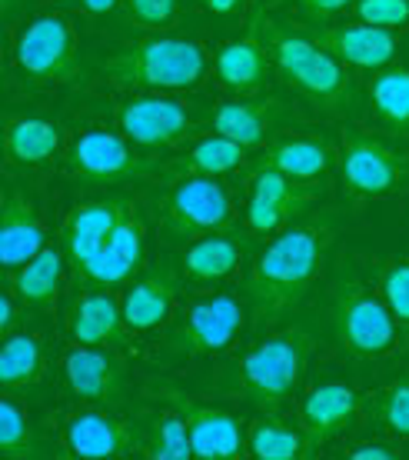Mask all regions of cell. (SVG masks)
Segmentation results:
<instances>
[{
    "instance_id": "d4e9b609",
    "label": "cell",
    "mask_w": 409,
    "mask_h": 460,
    "mask_svg": "<svg viewBox=\"0 0 409 460\" xmlns=\"http://www.w3.org/2000/svg\"><path fill=\"white\" fill-rule=\"evenodd\" d=\"M173 297H177V277L170 270H160V274L136 280L124 297L126 327L130 331H150V327H157L170 314Z\"/></svg>"
},
{
    "instance_id": "3957f363",
    "label": "cell",
    "mask_w": 409,
    "mask_h": 460,
    "mask_svg": "<svg viewBox=\"0 0 409 460\" xmlns=\"http://www.w3.org/2000/svg\"><path fill=\"white\" fill-rule=\"evenodd\" d=\"M103 74L120 87L147 91H190L204 81L206 54L196 40L180 37H150L117 47L103 60Z\"/></svg>"
},
{
    "instance_id": "8fae6325",
    "label": "cell",
    "mask_w": 409,
    "mask_h": 460,
    "mask_svg": "<svg viewBox=\"0 0 409 460\" xmlns=\"http://www.w3.org/2000/svg\"><path fill=\"white\" fill-rule=\"evenodd\" d=\"M160 394L170 401V407H177L187 420L190 430V444H194V457L204 460H230L239 457L243 450V427L233 414L220 411V407H206V403L190 401L177 387H160Z\"/></svg>"
},
{
    "instance_id": "8992f818",
    "label": "cell",
    "mask_w": 409,
    "mask_h": 460,
    "mask_svg": "<svg viewBox=\"0 0 409 460\" xmlns=\"http://www.w3.org/2000/svg\"><path fill=\"white\" fill-rule=\"evenodd\" d=\"M17 64L27 77L47 84H67L80 77L77 37L64 17H34L17 37Z\"/></svg>"
},
{
    "instance_id": "e575fe53",
    "label": "cell",
    "mask_w": 409,
    "mask_h": 460,
    "mask_svg": "<svg viewBox=\"0 0 409 460\" xmlns=\"http://www.w3.org/2000/svg\"><path fill=\"white\" fill-rule=\"evenodd\" d=\"M376 417L396 438H409V377L389 384L387 391L376 397Z\"/></svg>"
},
{
    "instance_id": "484cf974",
    "label": "cell",
    "mask_w": 409,
    "mask_h": 460,
    "mask_svg": "<svg viewBox=\"0 0 409 460\" xmlns=\"http://www.w3.org/2000/svg\"><path fill=\"white\" fill-rule=\"evenodd\" d=\"M60 270H64L60 253L44 247L23 267L11 270V290L23 304H30V307H54L60 290Z\"/></svg>"
},
{
    "instance_id": "5bb4252c",
    "label": "cell",
    "mask_w": 409,
    "mask_h": 460,
    "mask_svg": "<svg viewBox=\"0 0 409 460\" xmlns=\"http://www.w3.org/2000/svg\"><path fill=\"white\" fill-rule=\"evenodd\" d=\"M144 241H147V230H144V220L134 208L120 220V227L110 234V241L103 243V251L91 257L83 267H77V277H83L87 284H97V288H114L140 267Z\"/></svg>"
},
{
    "instance_id": "7bdbcfd3",
    "label": "cell",
    "mask_w": 409,
    "mask_h": 460,
    "mask_svg": "<svg viewBox=\"0 0 409 460\" xmlns=\"http://www.w3.org/2000/svg\"><path fill=\"white\" fill-rule=\"evenodd\" d=\"M83 4V11L93 13V17H107V13H114L120 7V0H80Z\"/></svg>"
},
{
    "instance_id": "cb8c5ba5",
    "label": "cell",
    "mask_w": 409,
    "mask_h": 460,
    "mask_svg": "<svg viewBox=\"0 0 409 460\" xmlns=\"http://www.w3.org/2000/svg\"><path fill=\"white\" fill-rule=\"evenodd\" d=\"M124 307L107 294H83L70 311V334L77 344H114L124 337Z\"/></svg>"
},
{
    "instance_id": "ee69618b",
    "label": "cell",
    "mask_w": 409,
    "mask_h": 460,
    "mask_svg": "<svg viewBox=\"0 0 409 460\" xmlns=\"http://www.w3.org/2000/svg\"><path fill=\"white\" fill-rule=\"evenodd\" d=\"M21 4H23V0H0V13H4V17H13Z\"/></svg>"
},
{
    "instance_id": "ffe728a7",
    "label": "cell",
    "mask_w": 409,
    "mask_h": 460,
    "mask_svg": "<svg viewBox=\"0 0 409 460\" xmlns=\"http://www.w3.org/2000/svg\"><path fill=\"white\" fill-rule=\"evenodd\" d=\"M134 444V430L100 411H87V414L70 417L67 424V447L74 457L83 460H107L124 457Z\"/></svg>"
},
{
    "instance_id": "277c9868",
    "label": "cell",
    "mask_w": 409,
    "mask_h": 460,
    "mask_svg": "<svg viewBox=\"0 0 409 460\" xmlns=\"http://www.w3.org/2000/svg\"><path fill=\"white\" fill-rule=\"evenodd\" d=\"M309 350H313V337L300 327L263 341L260 347H253L250 354L239 360V387L260 411L276 414L300 387Z\"/></svg>"
},
{
    "instance_id": "f546056e",
    "label": "cell",
    "mask_w": 409,
    "mask_h": 460,
    "mask_svg": "<svg viewBox=\"0 0 409 460\" xmlns=\"http://www.w3.org/2000/svg\"><path fill=\"white\" fill-rule=\"evenodd\" d=\"M44 374V347L34 334H7L4 350H0V384L13 391V387H27L37 384Z\"/></svg>"
},
{
    "instance_id": "836d02e7",
    "label": "cell",
    "mask_w": 409,
    "mask_h": 460,
    "mask_svg": "<svg viewBox=\"0 0 409 460\" xmlns=\"http://www.w3.org/2000/svg\"><path fill=\"white\" fill-rule=\"evenodd\" d=\"M379 290H383V300L393 311L403 327H409V257H396L383 267L379 274Z\"/></svg>"
},
{
    "instance_id": "b9f144b4",
    "label": "cell",
    "mask_w": 409,
    "mask_h": 460,
    "mask_svg": "<svg viewBox=\"0 0 409 460\" xmlns=\"http://www.w3.org/2000/svg\"><path fill=\"white\" fill-rule=\"evenodd\" d=\"M200 4H204L210 13H220V17H227V13L243 11V4H247V0H200Z\"/></svg>"
},
{
    "instance_id": "9a60e30c",
    "label": "cell",
    "mask_w": 409,
    "mask_h": 460,
    "mask_svg": "<svg viewBox=\"0 0 409 460\" xmlns=\"http://www.w3.org/2000/svg\"><path fill=\"white\" fill-rule=\"evenodd\" d=\"M309 37L326 54H333L340 64H350V67L379 70L396 58V40H393V34L383 31V27H370V23H356V27H346V23H340V27H319Z\"/></svg>"
},
{
    "instance_id": "83f0119b",
    "label": "cell",
    "mask_w": 409,
    "mask_h": 460,
    "mask_svg": "<svg viewBox=\"0 0 409 460\" xmlns=\"http://www.w3.org/2000/svg\"><path fill=\"white\" fill-rule=\"evenodd\" d=\"M243 161H247V147L243 144L223 137V134H213V137L194 144L183 157H177L173 161V173H180V177H194V173L216 177V173H230L243 167Z\"/></svg>"
},
{
    "instance_id": "4316f807",
    "label": "cell",
    "mask_w": 409,
    "mask_h": 460,
    "mask_svg": "<svg viewBox=\"0 0 409 460\" xmlns=\"http://www.w3.org/2000/svg\"><path fill=\"white\" fill-rule=\"evenodd\" d=\"M330 164H333L330 144L309 137L283 140V144L266 150V157H263V167H276V171H283L293 181H317V177H323V173L330 171Z\"/></svg>"
},
{
    "instance_id": "4dcf8cb0",
    "label": "cell",
    "mask_w": 409,
    "mask_h": 460,
    "mask_svg": "<svg viewBox=\"0 0 409 460\" xmlns=\"http://www.w3.org/2000/svg\"><path fill=\"white\" fill-rule=\"evenodd\" d=\"M250 450L253 457L260 460H300L307 457L309 444L303 438V430H293L286 427L283 420H257L250 427Z\"/></svg>"
},
{
    "instance_id": "7c38bea8",
    "label": "cell",
    "mask_w": 409,
    "mask_h": 460,
    "mask_svg": "<svg viewBox=\"0 0 409 460\" xmlns=\"http://www.w3.org/2000/svg\"><path fill=\"white\" fill-rule=\"evenodd\" d=\"M340 164L346 187L363 197H387L403 184V161L373 137H346Z\"/></svg>"
},
{
    "instance_id": "44dd1931",
    "label": "cell",
    "mask_w": 409,
    "mask_h": 460,
    "mask_svg": "<svg viewBox=\"0 0 409 460\" xmlns=\"http://www.w3.org/2000/svg\"><path fill=\"white\" fill-rule=\"evenodd\" d=\"M283 104L280 101H233V104L216 107L210 117V127L223 137L237 140L243 147H260L280 124Z\"/></svg>"
},
{
    "instance_id": "ac0fdd59",
    "label": "cell",
    "mask_w": 409,
    "mask_h": 460,
    "mask_svg": "<svg viewBox=\"0 0 409 460\" xmlns=\"http://www.w3.org/2000/svg\"><path fill=\"white\" fill-rule=\"evenodd\" d=\"M64 374H67L74 394L83 397V401H100V403L120 401V391H124V367H120V360L110 357L107 350H97V347H91V344L70 350L67 360H64Z\"/></svg>"
},
{
    "instance_id": "5b68a950",
    "label": "cell",
    "mask_w": 409,
    "mask_h": 460,
    "mask_svg": "<svg viewBox=\"0 0 409 460\" xmlns=\"http://www.w3.org/2000/svg\"><path fill=\"white\" fill-rule=\"evenodd\" d=\"M333 327L346 350L360 357L387 354L396 341V317L387 307V300H376L370 290L343 277L333 294Z\"/></svg>"
},
{
    "instance_id": "7a4b0ae2",
    "label": "cell",
    "mask_w": 409,
    "mask_h": 460,
    "mask_svg": "<svg viewBox=\"0 0 409 460\" xmlns=\"http://www.w3.org/2000/svg\"><path fill=\"white\" fill-rule=\"evenodd\" d=\"M263 40L270 47V58L283 74V81L300 97L317 104L326 114H343L352 107V81L343 70V64L333 54H326L313 37H300L290 31H280L276 23L260 17Z\"/></svg>"
},
{
    "instance_id": "f1b7e54d",
    "label": "cell",
    "mask_w": 409,
    "mask_h": 460,
    "mask_svg": "<svg viewBox=\"0 0 409 460\" xmlns=\"http://www.w3.org/2000/svg\"><path fill=\"white\" fill-rule=\"evenodd\" d=\"M370 101H373L376 117L389 130L409 134V70L393 67L376 74L370 84Z\"/></svg>"
},
{
    "instance_id": "4fadbf2b",
    "label": "cell",
    "mask_w": 409,
    "mask_h": 460,
    "mask_svg": "<svg viewBox=\"0 0 409 460\" xmlns=\"http://www.w3.org/2000/svg\"><path fill=\"white\" fill-rule=\"evenodd\" d=\"M134 210L130 200L124 197H107V200H91V204H80L70 214L67 227H64V247L70 253V264L74 270L83 267L91 257L103 251V243L110 241V234L120 227V220Z\"/></svg>"
},
{
    "instance_id": "7402d4cb",
    "label": "cell",
    "mask_w": 409,
    "mask_h": 460,
    "mask_svg": "<svg viewBox=\"0 0 409 460\" xmlns=\"http://www.w3.org/2000/svg\"><path fill=\"white\" fill-rule=\"evenodd\" d=\"M239 261H243V243L233 234L213 230V234H206V237H200V241L183 251L180 264L187 280H194V284H216V280L233 274Z\"/></svg>"
},
{
    "instance_id": "52a82bcc",
    "label": "cell",
    "mask_w": 409,
    "mask_h": 460,
    "mask_svg": "<svg viewBox=\"0 0 409 460\" xmlns=\"http://www.w3.org/2000/svg\"><path fill=\"white\" fill-rule=\"evenodd\" d=\"M70 171L80 181L91 184H124V181H140L160 171V164L147 154H136L124 137L110 130H87L74 140L70 147Z\"/></svg>"
},
{
    "instance_id": "d6a6232c",
    "label": "cell",
    "mask_w": 409,
    "mask_h": 460,
    "mask_svg": "<svg viewBox=\"0 0 409 460\" xmlns=\"http://www.w3.org/2000/svg\"><path fill=\"white\" fill-rule=\"evenodd\" d=\"M0 454L4 457H30L34 454V434H30L27 414L11 397L0 401Z\"/></svg>"
},
{
    "instance_id": "60d3db41",
    "label": "cell",
    "mask_w": 409,
    "mask_h": 460,
    "mask_svg": "<svg viewBox=\"0 0 409 460\" xmlns=\"http://www.w3.org/2000/svg\"><path fill=\"white\" fill-rule=\"evenodd\" d=\"M352 460H393V450L379 447V444H366V447L350 450Z\"/></svg>"
},
{
    "instance_id": "d590c367",
    "label": "cell",
    "mask_w": 409,
    "mask_h": 460,
    "mask_svg": "<svg viewBox=\"0 0 409 460\" xmlns=\"http://www.w3.org/2000/svg\"><path fill=\"white\" fill-rule=\"evenodd\" d=\"M356 13L370 27L393 31L409 23V0H356Z\"/></svg>"
},
{
    "instance_id": "8d00e7d4",
    "label": "cell",
    "mask_w": 409,
    "mask_h": 460,
    "mask_svg": "<svg viewBox=\"0 0 409 460\" xmlns=\"http://www.w3.org/2000/svg\"><path fill=\"white\" fill-rule=\"evenodd\" d=\"M300 214L293 204H276V200H263V197H250V210H247V224L257 234H270V230L283 227L286 220Z\"/></svg>"
},
{
    "instance_id": "f35d334b",
    "label": "cell",
    "mask_w": 409,
    "mask_h": 460,
    "mask_svg": "<svg viewBox=\"0 0 409 460\" xmlns=\"http://www.w3.org/2000/svg\"><path fill=\"white\" fill-rule=\"evenodd\" d=\"M296 4H300V11L307 13V17H313V21H326L333 13L346 11L352 0H296Z\"/></svg>"
},
{
    "instance_id": "e0dca14e",
    "label": "cell",
    "mask_w": 409,
    "mask_h": 460,
    "mask_svg": "<svg viewBox=\"0 0 409 460\" xmlns=\"http://www.w3.org/2000/svg\"><path fill=\"white\" fill-rule=\"evenodd\" d=\"M266 67H270V47L263 40L260 21L239 40L220 47L216 54V77L237 93H257L266 84Z\"/></svg>"
},
{
    "instance_id": "74e56055",
    "label": "cell",
    "mask_w": 409,
    "mask_h": 460,
    "mask_svg": "<svg viewBox=\"0 0 409 460\" xmlns=\"http://www.w3.org/2000/svg\"><path fill=\"white\" fill-rule=\"evenodd\" d=\"M126 7L136 27H173L177 21V0H126Z\"/></svg>"
},
{
    "instance_id": "6da1fadb",
    "label": "cell",
    "mask_w": 409,
    "mask_h": 460,
    "mask_svg": "<svg viewBox=\"0 0 409 460\" xmlns=\"http://www.w3.org/2000/svg\"><path fill=\"white\" fill-rule=\"evenodd\" d=\"M330 243L326 224H300L283 230L276 241L260 253L247 280V297L257 323H270L296 307L309 284L317 280L323 257Z\"/></svg>"
},
{
    "instance_id": "30bf717a",
    "label": "cell",
    "mask_w": 409,
    "mask_h": 460,
    "mask_svg": "<svg viewBox=\"0 0 409 460\" xmlns=\"http://www.w3.org/2000/svg\"><path fill=\"white\" fill-rule=\"evenodd\" d=\"M117 124L140 147H173L196 130V120L170 97H130L117 107Z\"/></svg>"
},
{
    "instance_id": "9c48e42d",
    "label": "cell",
    "mask_w": 409,
    "mask_h": 460,
    "mask_svg": "<svg viewBox=\"0 0 409 460\" xmlns=\"http://www.w3.org/2000/svg\"><path fill=\"white\" fill-rule=\"evenodd\" d=\"M239 331H243V307L237 297L220 294V297L200 300L183 314V321L170 334V354L200 357L227 350Z\"/></svg>"
},
{
    "instance_id": "d6986e66",
    "label": "cell",
    "mask_w": 409,
    "mask_h": 460,
    "mask_svg": "<svg viewBox=\"0 0 409 460\" xmlns=\"http://www.w3.org/2000/svg\"><path fill=\"white\" fill-rule=\"evenodd\" d=\"M40 251H44V227L34 214V204L21 190H7L0 210V264L17 270Z\"/></svg>"
},
{
    "instance_id": "2e32d148",
    "label": "cell",
    "mask_w": 409,
    "mask_h": 460,
    "mask_svg": "<svg viewBox=\"0 0 409 460\" xmlns=\"http://www.w3.org/2000/svg\"><path fill=\"white\" fill-rule=\"evenodd\" d=\"M356 403H360L356 391L343 387V384H323L317 391H309L303 397V407H300V430H303L309 447L317 450L319 444L336 438L352 420Z\"/></svg>"
},
{
    "instance_id": "1f68e13d",
    "label": "cell",
    "mask_w": 409,
    "mask_h": 460,
    "mask_svg": "<svg viewBox=\"0 0 409 460\" xmlns=\"http://www.w3.org/2000/svg\"><path fill=\"white\" fill-rule=\"evenodd\" d=\"M147 457L153 460H187L194 457V444H190V430L183 414L173 407L170 414H157L150 420L147 434Z\"/></svg>"
},
{
    "instance_id": "603a6c76",
    "label": "cell",
    "mask_w": 409,
    "mask_h": 460,
    "mask_svg": "<svg viewBox=\"0 0 409 460\" xmlns=\"http://www.w3.org/2000/svg\"><path fill=\"white\" fill-rule=\"evenodd\" d=\"M4 150L17 167H40L60 150V127L44 117H13L4 130Z\"/></svg>"
},
{
    "instance_id": "ab89813d",
    "label": "cell",
    "mask_w": 409,
    "mask_h": 460,
    "mask_svg": "<svg viewBox=\"0 0 409 460\" xmlns=\"http://www.w3.org/2000/svg\"><path fill=\"white\" fill-rule=\"evenodd\" d=\"M17 294L13 290H7L4 294V300H0V331H4V337L13 331V323H17Z\"/></svg>"
},
{
    "instance_id": "ba28073f",
    "label": "cell",
    "mask_w": 409,
    "mask_h": 460,
    "mask_svg": "<svg viewBox=\"0 0 409 460\" xmlns=\"http://www.w3.org/2000/svg\"><path fill=\"white\" fill-rule=\"evenodd\" d=\"M233 220V200L216 184L213 177H180L177 187L167 194L163 204V224L173 237H196L223 230Z\"/></svg>"
}]
</instances>
